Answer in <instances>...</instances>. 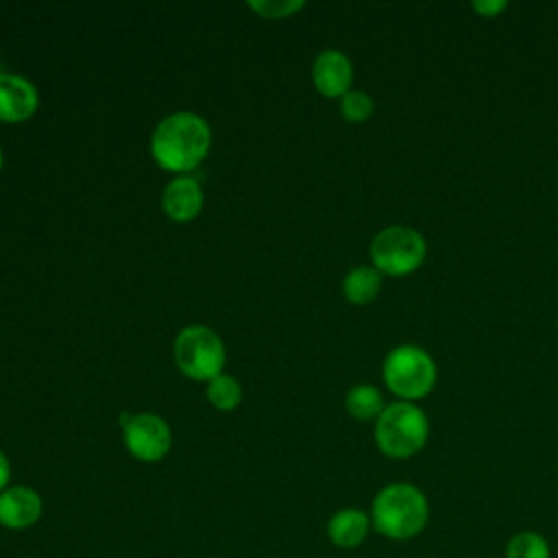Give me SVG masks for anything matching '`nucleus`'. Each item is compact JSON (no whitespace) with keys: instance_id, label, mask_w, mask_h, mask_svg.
<instances>
[{"instance_id":"nucleus-1","label":"nucleus","mask_w":558,"mask_h":558,"mask_svg":"<svg viewBox=\"0 0 558 558\" xmlns=\"http://www.w3.org/2000/svg\"><path fill=\"white\" fill-rule=\"evenodd\" d=\"M211 148V129L192 111H177L157 122L150 135V155L159 168L185 174L201 166Z\"/></svg>"},{"instance_id":"nucleus-2","label":"nucleus","mask_w":558,"mask_h":558,"mask_svg":"<svg viewBox=\"0 0 558 558\" xmlns=\"http://www.w3.org/2000/svg\"><path fill=\"white\" fill-rule=\"evenodd\" d=\"M368 514L377 534L390 541H410L425 530L429 521V501L418 486L410 482H392L377 490Z\"/></svg>"},{"instance_id":"nucleus-3","label":"nucleus","mask_w":558,"mask_h":558,"mask_svg":"<svg viewBox=\"0 0 558 558\" xmlns=\"http://www.w3.org/2000/svg\"><path fill=\"white\" fill-rule=\"evenodd\" d=\"M373 436L377 449L386 458L405 460L425 447L429 438V421L418 405L410 401H395L375 418Z\"/></svg>"},{"instance_id":"nucleus-4","label":"nucleus","mask_w":558,"mask_h":558,"mask_svg":"<svg viewBox=\"0 0 558 558\" xmlns=\"http://www.w3.org/2000/svg\"><path fill=\"white\" fill-rule=\"evenodd\" d=\"M384 384L403 401H416L432 392L436 384L434 357L416 344H399L388 351L381 364Z\"/></svg>"},{"instance_id":"nucleus-5","label":"nucleus","mask_w":558,"mask_h":558,"mask_svg":"<svg viewBox=\"0 0 558 558\" xmlns=\"http://www.w3.org/2000/svg\"><path fill=\"white\" fill-rule=\"evenodd\" d=\"M368 255L373 268H377L381 275L405 277L421 268L427 255V244L416 229L405 225H390L375 233L368 246Z\"/></svg>"},{"instance_id":"nucleus-6","label":"nucleus","mask_w":558,"mask_h":558,"mask_svg":"<svg viewBox=\"0 0 558 558\" xmlns=\"http://www.w3.org/2000/svg\"><path fill=\"white\" fill-rule=\"evenodd\" d=\"M227 360L222 338L205 325H187L174 338V362L194 381H209L222 373Z\"/></svg>"},{"instance_id":"nucleus-7","label":"nucleus","mask_w":558,"mask_h":558,"mask_svg":"<svg viewBox=\"0 0 558 558\" xmlns=\"http://www.w3.org/2000/svg\"><path fill=\"white\" fill-rule=\"evenodd\" d=\"M122 438L126 451L142 462H159L172 445L170 425L153 412L129 414L122 425Z\"/></svg>"},{"instance_id":"nucleus-8","label":"nucleus","mask_w":558,"mask_h":558,"mask_svg":"<svg viewBox=\"0 0 558 558\" xmlns=\"http://www.w3.org/2000/svg\"><path fill=\"white\" fill-rule=\"evenodd\" d=\"M39 107L37 87L20 74H0V122L20 124L33 118Z\"/></svg>"},{"instance_id":"nucleus-9","label":"nucleus","mask_w":558,"mask_h":558,"mask_svg":"<svg viewBox=\"0 0 558 558\" xmlns=\"http://www.w3.org/2000/svg\"><path fill=\"white\" fill-rule=\"evenodd\" d=\"M312 83L325 98H342L351 92L353 65L340 50H323L312 63Z\"/></svg>"},{"instance_id":"nucleus-10","label":"nucleus","mask_w":558,"mask_h":558,"mask_svg":"<svg viewBox=\"0 0 558 558\" xmlns=\"http://www.w3.org/2000/svg\"><path fill=\"white\" fill-rule=\"evenodd\" d=\"M44 514V499L31 486H9L0 493V525L26 530Z\"/></svg>"},{"instance_id":"nucleus-11","label":"nucleus","mask_w":558,"mask_h":558,"mask_svg":"<svg viewBox=\"0 0 558 558\" xmlns=\"http://www.w3.org/2000/svg\"><path fill=\"white\" fill-rule=\"evenodd\" d=\"M161 209L174 222H190L203 209V190L194 177L179 174L161 192Z\"/></svg>"},{"instance_id":"nucleus-12","label":"nucleus","mask_w":558,"mask_h":558,"mask_svg":"<svg viewBox=\"0 0 558 558\" xmlns=\"http://www.w3.org/2000/svg\"><path fill=\"white\" fill-rule=\"evenodd\" d=\"M371 530H373L371 514L360 508L336 510L327 521V536L340 549L360 547L371 534Z\"/></svg>"},{"instance_id":"nucleus-13","label":"nucleus","mask_w":558,"mask_h":558,"mask_svg":"<svg viewBox=\"0 0 558 558\" xmlns=\"http://www.w3.org/2000/svg\"><path fill=\"white\" fill-rule=\"evenodd\" d=\"M381 290V272L373 266H355L342 279V294L353 305H366Z\"/></svg>"},{"instance_id":"nucleus-14","label":"nucleus","mask_w":558,"mask_h":558,"mask_svg":"<svg viewBox=\"0 0 558 558\" xmlns=\"http://www.w3.org/2000/svg\"><path fill=\"white\" fill-rule=\"evenodd\" d=\"M347 412L357 421H373L384 412V397L381 392L371 384H357L353 386L344 397Z\"/></svg>"},{"instance_id":"nucleus-15","label":"nucleus","mask_w":558,"mask_h":558,"mask_svg":"<svg viewBox=\"0 0 558 558\" xmlns=\"http://www.w3.org/2000/svg\"><path fill=\"white\" fill-rule=\"evenodd\" d=\"M504 558H551V547L543 534L523 530L510 536Z\"/></svg>"},{"instance_id":"nucleus-16","label":"nucleus","mask_w":558,"mask_h":558,"mask_svg":"<svg viewBox=\"0 0 558 558\" xmlns=\"http://www.w3.org/2000/svg\"><path fill=\"white\" fill-rule=\"evenodd\" d=\"M242 399V388L235 377L220 373L218 377L207 381V401L222 412H229L240 405Z\"/></svg>"},{"instance_id":"nucleus-17","label":"nucleus","mask_w":558,"mask_h":558,"mask_svg":"<svg viewBox=\"0 0 558 558\" xmlns=\"http://www.w3.org/2000/svg\"><path fill=\"white\" fill-rule=\"evenodd\" d=\"M373 111H375V102L366 92L351 89L340 98V113L351 124L366 122L373 116Z\"/></svg>"},{"instance_id":"nucleus-18","label":"nucleus","mask_w":558,"mask_h":558,"mask_svg":"<svg viewBox=\"0 0 558 558\" xmlns=\"http://www.w3.org/2000/svg\"><path fill=\"white\" fill-rule=\"evenodd\" d=\"M246 7L264 20H283V17H290L296 11H301L305 7V2H299V0H259V2H255V0H251V2H246Z\"/></svg>"},{"instance_id":"nucleus-19","label":"nucleus","mask_w":558,"mask_h":558,"mask_svg":"<svg viewBox=\"0 0 558 558\" xmlns=\"http://www.w3.org/2000/svg\"><path fill=\"white\" fill-rule=\"evenodd\" d=\"M471 9L480 17H497L501 11L508 9V2H504V0H475V2H471Z\"/></svg>"},{"instance_id":"nucleus-20","label":"nucleus","mask_w":558,"mask_h":558,"mask_svg":"<svg viewBox=\"0 0 558 558\" xmlns=\"http://www.w3.org/2000/svg\"><path fill=\"white\" fill-rule=\"evenodd\" d=\"M9 480H11V462L9 458L0 451V493L4 488H9Z\"/></svg>"},{"instance_id":"nucleus-21","label":"nucleus","mask_w":558,"mask_h":558,"mask_svg":"<svg viewBox=\"0 0 558 558\" xmlns=\"http://www.w3.org/2000/svg\"><path fill=\"white\" fill-rule=\"evenodd\" d=\"M2 166H4V155H2V148H0V170H2Z\"/></svg>"}]
</instances>
